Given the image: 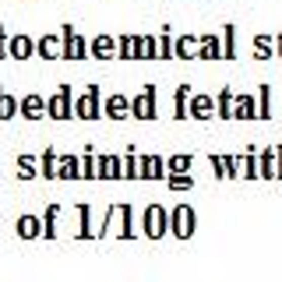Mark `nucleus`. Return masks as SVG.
<instances>
[{
	"label": "nucleus",
	"instance_id": "nucleus-16",
	"mask_svg": "<svg viewBox=\"0 0 282 282\" xmlns=\"http://www.w3.org/2000/svg\"><path fill=\"white\" fill-rule=\"evenodd\" d=\"M4 39H7V32H0V57H4Z\"/></svg>",
	"mask_w": 282,
	"mask_h": 282
},
{
	"label": "nucleus",
	"instance_id": "nucleus-3",
	"mask_svg": "<svg viewBox=\"0 0 282 282\" xmlns=\"http://www.w3.org/2000/svg\"><path fill=\"white\" fill-rule=\"evenodd\" d=\"M11 53H14L18 60H28V57L36 53V46H32V39H25V36H18V39L11 43Z\"/></svg>",
	"mask_w": 282,
	"mask_h": 282
},
{
	"label": "nucleus",
	"instance_id": "nucleus-2",
	"mask_svg": "<svg viewBox=\"0 0 282 282\" xmlns=\"http://www.w3.org/2000/svg\"><path fill=\"white\" fill-rule=\"evenodd\" d=\"M95 99H99V92H95V88H88V95H85V99H78L74 113H78L81 120H95V117H99V106H95Z\"/></svg>",
	"mask_w": 282,
	"mask_h": 282
},
{
	"label": "nucleus",
	"instance_id": "nucleus-10",
	"mask_svg": "<svg viewBox=\"0 0 282 282\" xmlns=\"http://www.w3.org/2000/svg\"><path fill=\"white\" fill-rule=\"evenodd\" d=\"M177 233H180V236L191 233V211H177Z\"/></svg>",
	"mask_w": 282,
	"mask_h": 282
},
{
	"label": "nucleus",
	"instance_id": "nucleus-9",
	"mask_svg": "<svg viewBox=\"0 0 282 282\" xmlns=\"http://www.w3.org/2000/svg\"><path fill=\"white\" fill-rule=\"evenodd\" d=\"M99 169H102L99 177H120V162H117V159H102Z\"/></svg>",
	"mask_w": 282,
	"mask_h": 282
},
{
	"label": "nucleus",
	"instance_id": "nucleus-8",
	"mask_svg": "<svg viewBox=\"0 0 282 282\" xmlns=\"http://www.w3.org/2000/svg\"><path fill=\"white\" fill-rule=\"evenodd\" d=\"M191 113H194V117H201V120H205V117H208V113H211V102H208V99H205V95H198V99H194V102H191Z\"/></svg>",
	"mask_w": 282,
	"mask_h": 282
},
{
	"label": "nucleus",
	"instance_id": "nucleus-15",
	"mask_svg": "<svg viewBox=\"0 0 282 282\" xmlns=\"http://www.w3.org/2000/svg\"><path fill=\"white\" fill-rule=\"evenodd\" d=\"M219 113H222V117H233V110H229V92L219 95Z\"/></svg>",
	"mask_w": 282,
	"mask_h": 282
},
{
	"label": "nucleus",
	"instance_id": "nucleus-14",
	"mask_svg": "<svg viewBox=\"0 0 282 282\" xmlns=\"http://www.w3.org/2000/svg\"><path fill=\"white\" fill-rule=\"evenodd\" d=\"M110 50H113V43H110L106 36H99V39H95V53H99V57H110Z\"/></svg>",
	"mask_w": 282,
	"mask_h": 282
},
{
	"label": "nucleus",
	"instance_id": "nucleus-1",
	"mask_svg": "<svg viewBox=\"0 0 282 282\" xmlns=\"http://www.w3.org/2000/svg\"><path fill=\"white\" fill-rule=\"evenodd\" d=\"M46 113H50V117H57V120H67L70 113H74V110H70V88H60V95L46 106Z\"/></svg>",
	"mask_w": 282,
	"mask_h": 282
},
{
	"label": "nucleus",
	"instance_id": "nucleus-6",
	"mask_svg": "<svg viewBox=\"0 0 282 282\" xmlns=\"http://www.w3.org/2000/svg\"><path fill=\"white\" fill-rule=\"evenodd\" d=\"M39 53H43V57H46V60H53V57H57V53H60V43H57V39H53V36H46V39H43V43H39Z\"/></svg>",
	"mask_w": 282,
	"mask_h": 282
},
{
	"label": "nucleus",
	"instance_id": "nucleus-11",
	"mask_svg": "<svg viewBox=\"0 0 282 282\" xmlns=\"http://www.w3.org/2000/svg\"><path fill=\"white\" fill-rule=\"evenodd\" d=\"M18 233H21V236H36V233H39V222H36V219H21V222H18Z\"/></svg>",
	"mask_w": 282,
	"mask_h": 282
},
{
	"label": "nucleus",
	"instance_id": "nucleus-7",
	"mask_svg": "<svg viewBox=\"0 0 282 282\" xmlns=\"http://www.w3.org/2000/svg\"><path fill=\"white\" fill-rule=\"evenodd\" d=\"M106 113H110V117H127V99H120V95L110 99V102H106Z\"/></svg>",
	"mask_w": 282,
	"mask_h": 282
},
{
	"label": "nucleus",
	"instance_id": "nucleus-5",
	"mask_svg": "<svg viewBox=\"0 0 282 282\" xmlns=\"http://www.w3.org/2000/svg\"><path fill=\"white\" fill-rule=\"evenodd\" d=\"M134 117H141V120H152L155 117V110H152V88H145V99L134 102Z\"/></svg>",
	"mask_w": 282,
	"mask_h": 282
},
{
	"label": "nucleus",
	"instance_id": "nucleus-13",
	"mask_svg": "<svg viewBox=\"0 0 282 282\" xmlns=\"http://www.w3.org/2000/svg\"><path fill=\"white\" fill-rule=\"evenodd\" d=\"M236 117H240V120H251V117H254V102H251V99H240V106H236Z\"/></svg>",
	"mask_w": 282,
	"mask_h": 282
},
{
	"label": "nucleus",
	"instance_id": "nucleus-12",
	"mask_svg": "<svg viewBox=\"0 0 282 282\" xmlns=\"http://www.w3.org/2000/svg\"><path fill=\"white\" fill-rule=\"evenodd\" d=\"M14 110H18V106H14V99H11V95H0V120L14 117Z\"/></svg>",
	"mask_w": 282,
	"mask_h": 282
},
{
	"label": "nucleus",
	"instance_id": "nucleus-17",
	"mask_svg": "<svg viewBox=\"0 0 282 282\" xmlns=\"http://www.w3.org/2000/svg\"><path fill=\"white\" fill-rule=\"evenodd\" d=\"M279 53H282V36H279Z\"/></svg>",
	"mask_w": 282,
	"mask_h": 282
},
{
	"label": "nucleus",
	"instance_id": "nucleus-4",
	"mask_svg": "<svg viewBox=\"0 0 282 282\" xmlns=\"http://www.w3.org/2000/svg\"><path fill=\"white\" fill-rule=\"evenodd\" d=\"M43 110H46V106H43V99H39V95H28V99L21 102V113H25L28 120H39V117H43Z\"/></svg>",
	"mask_w": 282,
	"mask_h": 282
}]
</instances>
